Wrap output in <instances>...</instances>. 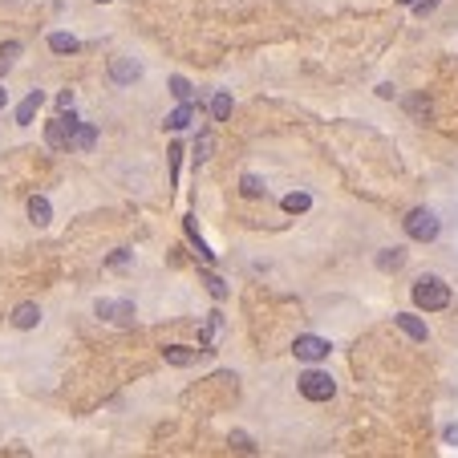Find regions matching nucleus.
<instances>
[{
    "mask_svg": "<svg viewBox=\"0 0 458 458\" xmlns=\"http://www.w3.org/2000/svg\"><path fill=\"white\" fill-rule=\"evenodd\" d=\"M402 264H406V248H402V244L382 248V256H377V268H382V272H397Z\"/></svg>",
    "mask_w": 458,
    "mask_h": 458,
    "instance_id": "4468645a",
    "label": "nucleus"
},
{
    "mask_svg": "<svg viewBox=\"0 0 458 458\" xmlns=\"http://www.w3.org/2000/svg\"><path fill=\"white\" fill-rule=\"evenodd\" d=\"M409 300H414V309L418 312H446L450 309V284H446V276L438 272H418L414 276V284H409Z\"/></svg>",
    "mask_w": 458,
    "mask_h": 458,
    "instance_id": "f257e3e1",
    "label": "nucleus"
},
{
    "mask_svg": "<svg viewBox=\"0 0 458 458\" xmlns=\"http://www.w3.org/2000/svg\"><path fill=\"white\" fill-rule=\"evenodd\" d=\"M171 94H174V98H179V101H191V81H186V77H179V74H174V77H171Z\"/></svg>",
    "mask_w": 458,
    "mask_h": 458,
    "instance_id": "412c9836",
    "label": "nucleus"
},
{
    "mask_svg": "<svg viewBox=\"0 0 458 458\" xmlns=\"http://www.w3.org/2000/svg\"><path fill=\"white\" fill-rule=\"evenodd\" d=\"M110 321H118V324H134V304H130V300H114Z\"/></svg>",
    "mask_w": 458,
    "mask_h": 458,
    "instance_id": "a211bd4d",
    "label": "nucleus"
},
{
    "mask_svg": "<svg viewBox=\"0 0 458 458\" xmlns=\"http://www.w3.org/2000/svg\"><path fill=\"white\" fill-rule=\"evenodd\" d=\"M207 284H211V292H215V297H227V288H223V280H219V276H207Z\"/></svg>",
    "mask_w": 458,
    "mask_h": 458,
    "instance_id": "a878e982",
    "label": "nucleus"
},
{
    "mask_svg": "<svg viewBox=\"0 0 458 458\" xmlns=\"http://www.w3.org/2000/svg\"><path fill=\"white\" fill-rule=\"evenodd\" d=\"M402 4H414V0H402Z\"/></svg>",
    "mask_w": 458,
    "mask_h": 458,
    "instance_id": "c756f323",
    "label": "nucleus"
},
{
    "mask_svg": "<svg viewBox=\"0 0 458 458\" xmlns=\"http://www.w3.org/2000/svg\"><path fill=\"white\" fill-rule=\"evenodd\" d=\"M239 191H244L248 199H260L268 186H264V179H256V174H244V179H239Z\"/></svg>",
    "mask_w": 458,
    "mask_h": 458,
    "instance_id": "6ab92c4d",
    "label": "nucleus"
},
{
    "mask_svg": "<svg viewBox=\"0 0 458 458\" xmlns=\"http://www.w3.org/2000/svg\"><path fill=\"white\" fill-rule=\"evenodd\" d=\"M297 389L304 402H312V406H324V402H333L337 397V377L329 369H317V365H309V369L297 377Z\"/></svg>",
    "mask_w": 458,
    "mask_h": 458,
    "instance_id": "7ed1b4c3",
    "label": "nucleus"
},
{
    "mask_svg": "<svg viewBox=\"0 0 458 458\" xmlns=\"http://www.w3.org/2000/svg\"><path fill=\"white\" fill-rule=\"evenodd\" d=\"M45 45H49V53H77L81 49V41H77L74 33H49Z\"/></svg>",
    "mask_w": 458,
    "mask_h": 458,
    "instance_id": "2eb2a0df",
    "label": "nucleus"
},
{
    "mask_svg": "<svg viewBox=\"0 0 458 458\" xmlns=\"http://www.w3.org/2000/svg\"><path fill=\"white\" fill-rule=\"evenodd\" d=\"M394 324L409 337V341H418V345H426V341H430V329H426V321H422L418 312H397Z\"/></svg>",
    "mask_w": 458,
    "mask_h": 458,
    "instance_id": "6e6552de",
    "label": "nucleus"
},
{
    "mask_svg": "<svg viewBox=\"0 0 458 458\" xmlns=\"http://www.w3.org/2000/svg\"><path fill=\"white\" fill-rule=\"evenodd\" d=\"M74 130H77V118H74V114H57L53 122H45V146H49V150H69Z\"/></svg>",
    "mask_w": 458,
    "mask_h": 458,
    "instance_id": "39448f33",
    "label": "nucleus"
},
{
    "mask_svg": "<svg viewBox=\"0 0 458 458\" xmlns=\"http://www.w3.org/2000/svg\"><path fill=\"white\" fill-rule=\"evenodd\" d=\"M4 74H9V65H4V61H0V77H4Z\"/></svg>",
    "mask_w": 458,
    "mask_h": 458,
    "instance_id": "c85d7f7f",
    "label": "nucleus"
},
{
    "mask_svg": "<svg viewBox=\"0 0 458 458\" xmlns=\"http://www.w3.org/2000/svg\"><path fill=\"white\" fill-rule=\"evenodd\" d=\"M280 207H284L288 215H304V211L312 207V195L309 191H288V195L280 199Z\"/></svg>",
    "mask_w": 458,
    "mask_h": 458,
    "instance_id": "ddd939ff",
    "label": "nucleus"
},
{
    "mask_svg": "<svg viewBox=\"0 0 458 458\" xmlns=\"http://www.w3.org/2000/svg\"><path fill=\"white\" fill-rule=\"evenodd\" d=\"M94 142H98V130H94V126H86V122H77L74 138H69V146H77V150H94Z\"/></svg>",
    "mask_w": 458,
    "mask_h": 458,
    "instance_id": "f3484780",
    "label": "nucleus"
},
{
    "mask_svg": "<svg viewBox=\"0 0 458 458\" xmlns=\"http://www.w3.org/2000/svg\"><path fill=\"white\" fill-rule=\"evenodd\" d=\"M9 106V89H4V81H0V110Z\"/></svg>",
    "mask_w": 458,
    "mask_h": 458,
    "instance_id": "cd10ccee",
    "label": "nucleus"
},
{
    "mask_svg": "<svg viewBox=\"0 0 458 458\" xmlns=\"http://www.w3.org/2000/svg\"><path fill=\"white\" fill-rule=\"evenodd\" d=\"M106 77H110L114 86H134L138 77H142V65H138L130 53H118V57H110V65H106Z\"/></svg>",
    "mask_w": 458,
    "mask_h": 458,
    "instance_id": "423d86ee",
    "label": "nucleus"
},
{
    "mask_svg": "<svg viewBox=\"0 0 458 458\" xmlns=\"http://www.w3.org/2000/svg\"><path fill=\"white\" fill-rule=\"evenodd\" d=\"M402 227H406V236L414 239V244H434V239L442 236V215H438L430 203H422V207H409L406 211Z\"/></svg>",
    "mask_w": 458,
    "mask_h": 458,
    "instance_id": "f03ea898",
    "label": "nucleus"
},
{
    "mask_svg": "<svg viewBox=\"0 0 458 458\" xmlns=\"http://www.w3.org/2000/svg\"><path fill=\"white\" fill-rule=\"evenodd\" d=\"M162 357H166V365H174V369H191L199 361V349L191 345H166L162 349Z\"/></svg>",
    "mask_w": 458,
    "mask_h": 458,
    "instance_id": "9d476101",
    "label": "nucleus"
},
{
    "mask_svg": "<svg viewBox=\"0 0 458 458\" xmlns=\"http://www.w3.org/2000/svg\"><path fill=\"white\" fill-rule=\"evenodd\" d=\"M195 114H203V106H199V101H183V106H179L171 118H166V130H186Z\"/></svg>",
    "mask_w": 458,
    "mask_h": 458,
    "instance_id": "9b49d317",
    "label": "nucleus"
},
{
    "mask_svg": "<svg viewBox=\"0 0 458 458\" xmlns=\"http://www.w3.org/2000/svg\"><path fill=\"white\" fill-rule=\"evenodd\" d=\"M49 219H53L49 199H45V195H33V199H29V223H33V227H45Z\"/></svg>",
    "mask_w": 458,
    "mask_h": 458,
    "instance_id": "f8f14e48",
    "label": "nucleus"
},
{
    "mask_svg": "<svg viewBox=\"0 0 458 458\" xmlns=\"http://www.w3.org/2000/svg\"><path fill=\"white\" fill-rule=\"evenodd\" d=\"M434 4H438V0H414V16H426V13H434Z\"/></svg>",
    "mask_w": 458,
    "mask_h": 458,
    "instance_id": "b1692460",
    "label": "nucleus"
},
{
    "mask_svg": "<svg viewBox=\"0 0 458 458\" xmlns=\"http://www.w3.org/2000/svg\"><path fill=\"white\" fill-rule=\"evenodd\" d=\"M377 98L394 101V98H397V86H394V81H382V86H377Z\"/></svg>",
    "mask_w": 458,
    "mask_h": 458,
    "instance_id": "5701e85b",
    "label": "nucleus"
},
{
    "mask_svg": "<svg viewBox=\"0 0 458 458\" xmlns=\"http://www.w3.org/2000/svg\"><path fill=\"white\" fill-rule=\"evenodd\" d=\"M41 106H45V94H41V89H29V94H25V101L16 106L13 122H16V126H29L33 118H37V110H41Z\"/></svg>",
    "mask_w": 458,
    "mask_h": 458,
    "instance_id": "1a4fd4ad",
    "label": "nucleus"
},
{
    "mask_svg": "<svg viewBox=\"0 0 458 458\" xmlns=\"http://www.w3.org/2000/svg\"><path fill=\"white\" fill-rule=\"evenodd\" d=\"M9 324L21 329V333L37 329V324H41V304H37V300H21V304L13 309V317H9Z\"/></svg>",
    "mask_w": 458,
    "mask_h": 458,
    "instance_id": "0eeeda50",
    "label": "nucleus"
},
{
    "mask_svg": "<svg viewBox=\"0 0 458 458\" xmlns=\"http://www.w3.org/2000/svg\"><path fill=\"white\" fill-rule=\"evenodd\" d=\"M126 260H130V252H126V248H122V252H114L110 260H106V268H122V264H126Z\"/></svg>",
    "mask_w": 458,
    "mask_h": 458,
    "instance_id": "393cba45",
    "label": "nucleus"
},
{
    "mask_svg": "<svg viewBox=\"0 0 458 458\" xmlns=\"http://www.w3.org/2000/svg\"><path fill=\"white\" fill-rule=\"evenodd\" d=\"M329 353H333V345L317 333H300L297 341H292V357L304 361V365H317V361H324Z\"/></svg>",
    "mask_w": 458,
    "mask_h": 458,
    "instance_id": "20e7f679",
    "label": "nucleus"
},
{
    "mask_svg": "<svg viewBox=\"0 0 458 458\" xmlns=\"http://www.w3.org/2000/svg\"><path fill=\"white\" fill-rule=\"evenodd\" d=\"M57 106H61V110H69V106H74V89H61V94H57Z\"/></svg>",
    "mask_w": 458,
    "mask_h": 458,
    "instance_id": "bb28decb",
    "label": "nucleus"
},
{
    "mask_svg": "<svg viewBox=\"0 0 458 458\" xmlns=\"http://www.w3.org/2000/svg\"><path fill=\"white\" fill-rule=\"evenodd\" d=\"M98 4H110V0H98Z\"/></svg>",
    "mask_w": 458,
    "mask_h": 458,
    "instance_id": "7c9ffc66",
    "label": "nucleus"
},
{
    "mask_svg": "<svg viewBox=\"0 0 458 458\" xmlns=\"http://www.w3.org/2000/svg\"><path fill=\"white\" fill-rule=\"evenodd\" d=\"M211 118H215V122H227V118H232V94H227V89H215V94H211Z\"/></svg>",
    "mask_w": 458,
    "mask_h": 458,
    "instance_id": "dca6fc26",
    "label": "nucleus"
},
{
    "mask_svg": "<svg viewBox=\"0 0 458 458\" xmlns=\"http://www.w3.org/2000/svg\"><path fill=\"white\" fill-rule=\"evenodd\" d=\"M21 53H25V45H21V41H4V45H0V61H4L9 69H13Z\"/></svg>",
    "mask_w": 458,
    "mask_h": 458,
    "instance_id": "aec40b11",
    "label": "nucleus"
},
{
    "mask_svg": "<svg viewBox=\"0 0 458 458\" xmlns=\"http://www.w3.org/2000/svg\"><path fill=\"white\" fill-rule=\"evenodd\" d=\"M211 150H215V138H211V134H199V138H195V159H199V162L211 159Z\"/></svg>",
    "mask_w": 458,
    "mask_h": 458,
    "instance_id": "4be33fe9",
    "label": "nucleus"
}]
</instances>
